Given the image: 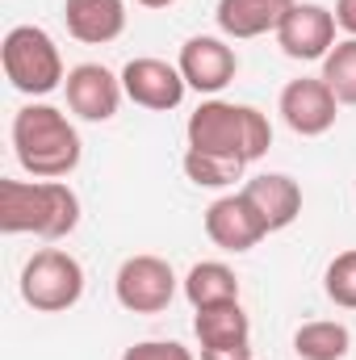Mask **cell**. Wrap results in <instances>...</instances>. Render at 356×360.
Listing matches in <instances>:
<instances>
[{
	"mask_svg": "<svg viewBox=\"0 0 356 360\" xmlns=\"http://www.w3.org/2000/svg\"><path fill=\"white\" fill-rule=\"evenodd\" d=\"M13 155L34 180H63L80 168L84 143L63 109L30 101L13 113Z\"/></svg>",
	"mask_w": 356,
	"mask_h": 360,
	"instance_id": "6da1fadb",
	"label": "cell"
},
{
	"mask_svg": "<svg viewBox=\"0 0 356 360\" xmlns=\"http://www.w3.org/2000/svg\"><path fill=\"white\" fill-rule=\"evenodd\" d=\"M80 226V197L68 180H0V231L68 239Z\"/></svg>",
	"mask_w": 356,
	"mask_h": 360,
	"instance_id": "7a4b0ae2",
	"label": "cell"
},
{
	"mask_svg": "<svg viewBox=\"0 0 356 360\" xmlns=\"http://www.w3.org/2000/svg\"><path fill=\"white\" fill-rule=\"evenodd\" d=\"M184 139L193 151H210V155H231L239 164H256L272 147V126L256 105H235V101H201L189 122H184Z\"/></svg>",
	"mask_w": 356,
	"mask_h": 360,
	"instance_id": "3957f363",
	"label": "cell"
},
{
	"mask_svg": "<svg viewBox=\"0 0 356 360\" xmlns=\"http://www.w3.org/2000/svg\"><path fill=\"white\" fill-rule=\"evenodd\" d=\"M0 63L8 84L25 96H46L68 80L63 55L42 25H13L0 42Z\"/></svg>",
	"mask_w": 356,
	"mask_h": 360,
	"instance_id": "277c9868",
	"label": "cell"
},
{
	"mask_svg": "<svg viewBox=\"0 0 356 360\" xmlns=\"http://www.w3.org/2000/svg\"><path fill=\"white\" fill-rule=\"evenodd\" d=\"M84 297V264L63 248H42L21 269V302L38 314H63Z\"/></svg>",
	"mask_w": 356,
	"mask_h": 360,
	"instance_id": "5b68a950",
	"label": "cell"
},
{
	"mask_svg": "<svg viewBox=\"0 0 356 360\" xmlns=\"http://www.w3.org/2000/svg\"><path fill=\"white\" fill-rule=\"evenodd\" d=\"M113 297L130 314H164L177 297V272L160 256H130L113 276Z\"/></svg>",
	"mask_w": 356,
	"mask_h": 360,
	"instance_id": "8992f818",
	"label": "cell"
},
{
	"mask_svg": "<svg viewBox=\"0 0 356 360\" xmlns=\"http://www.w3.org/2000/svg\"><path fill=\"white\" fill-rule=\"evenodd\" d=\"M336 13L327 4H314V0H298L285 21L276 25V46L298 59V63H314V59H327L331 46H336Z\"/></svg>",
	"mask_w": 356,
	"mask_h": 360,
	"instance_id": "52a82bcc",
	"label": "cell"
},
{
	"mask_svg": "<svg viewBox=\"0 0 356 360\" xmlns=\"http://www.w3.org/2000/svg\"><path fill=\"white\" fill-rule=\"evenodd\" d=\"M276 113H281V122H285L293 134L319 139V134H327V130L336 126L340 101H336V92L327 89L323 76H302V80H289V84L281 89Z\"/></svg>",
	"mask_w": 356,
	"mask_h": 360,
	"instance_id": "ba28073f",
	"label": "cell"
},
{
	"mask_svg": "<svg viewBox=\"0 0 356 360\" xmlns=\"http://www.w3.org/2000/svg\"><path fill=\"white\" fill-rule=\"evenodd\" d=\"M177 68H180L184 84H189L193 92H201V96H218V92L235 80V72H239V55H235V46H231L227 38L197 34V38H189V42L180 46Z\"/></svg>",
	"mask_w": 356,
	"mask_h": 360,
	"instance_id": "9c48e42d",
	"label": "cell"
},
{
	"mask_svg": "<svg viewBox=\"0 0 356 360\" xmlns=\"http://www.w3.org/2000/svg\"><path fill=\"white\" fill-rule=\"evenodd\" d=\"M205 235H210L214 248H222L231 256H243V252H252L265 239L268 226H265V218L256 214V205L243 197V188H239V193H227V197L210 201V210H205Z\"/></svg>",
	"mask_w": 356,
	"mask_h": 360,
	"instance_id": "30bf717a",
	"label": "cell"
},
{
	"mask_svg": "<svg viewBox=\"0 0 356 360\" xmlns=\"http://www.w3.org/2000/svg\"><path fill=\"white\" fill-rule=\"evenodd\" d=\"M122 89H126V96L134 105H143L151 113H168V109H177L184 101L189 84H184L177 63L155 59V55H139V59H130L122 68Z\"/></svg>",
	"mask_w": 356,
	"mask_h": 360,
	"instance_id": "8fae6325",
	"label": "cell"
},
{
	"mask_svg": "<svg viewBox=\"0 0 356 360\" xmlns=\"http://www.w3.org/2000/svg\"><path fill=\"white\" fill-rule=\"evenodd\" d=\"M63 92H68V109L84 122H109L117 109H122V76H113L105 63H80L68 72L63 80Z\"/></svg>",
	"mask_w": 356,
	"mask_h": 360,
	"instance_id": "7c38bea8",
	"label": "cell"
},
{
	"mask_svg": "<svg viewBox=\"0 0 356 360\" xmlns=\"http://www.w3.org/2000/svg\"><path fill=\"white\" fill-rule=\"evenodd\" d=\"M243 197H248V201L256 205V214L265 218L268 235L293 226L298 214H302V184L293 176H285V172H260V176H252L243 184Z\"/></svg>",
	"mask_w": 356,
	"mask_h": 360,
	"instance_id": "4fadbf2b",
	"label": "cell"
},
{
	"mask_svg": "<svg viewBox=\"0 0 356 360\" xmlns=\"http://www.w3.org/2000/svg\"><path fill=\"white\" fill-rule=\"evenodd\" d=\"M68 34L84 46L117 42L126 30V0H63Z\"/></svg>",
	"mask_w": 356,
	"mask_h": 360,
	"instance_id": "5bb4252c",
	"label": "cell"
},
{
	"mask_svg": "<svg viewBox=\"0 0 356 360\" xmlns=\"http://www.w3.org/2000/svg\"><path fill=\"white\" fill-rule=\"evenodd\" d=\"M293 4L298 0H218L214 21L227 38H260V34H276V25Z\"/></svg>",
	"mask_w": 356,
	"mask_h": 360,
	"instance_id": "9a60e30c",
	"label": "cell"
},
{
	"mask_svg": "<svg viewBox=\"0 0 356 360\" xmlns=\"http://www.w3.org/2000/svg\"><path fill=\"white\" fill-rule=\"evenodd\" d=\"M193 335L197 348H252V319L239 302L205 306L193 314Z\"/></svg>",
	"mask_w": 356,
	"mask_h": 360,
	"instance_id": "2e32d148",
	"label": "cell"
},
{
	"mask_svg": "<svg viewBox=\"0 0 356 360\" xmlns=\"http://www.w3.org/2000/svg\"><path fill=\"white\" fill-rule=\"evenodd\" d=\"M180 289H184V297H189L193 310L222 306V302H239V276H235L231 264H222V260H201V264H193L189 276L180 281Z\"/></svg>",
	"mask_w": 356,
	"mask_h": 360,
	"instance_id": "e0dca14e",
	"label": "cell"
},
{
	"mask_svg": "<svg viewBox=\"0 0 356 360\" xmlns=\"http://www.w3.org/2000/svg\"><path fill=\"white\" fill-rule=\"evenodd\" d=\"M352 348V331L336 319H314L293 331V352L298 360H344Z\"/></svg>",
	"mask_w": 356,
	"mask_h": 360,
	"instance_id": "ac0fdd59",
	"label": "cell"
},
{
	"mask_svg": "<svg viewBox=\"0 0 356 360\" xmlns=\"http://www.w3.org/2000/svg\"><path fill=\"white\" fill-rule=\"evenodd\" d=\"M184 176L193 180L197 188H231L235 180L243 176V168L248 164H239V160H231V155H210V151H193V147H184Z\"/></svg>",
	"mask_w": 356,
	"mask_h": 360,
	"instance_id": "d6986e66",
	"label": "cell"
},
{
	"mask_svg": "<svg viewBox=\"0 0 356 360\" xmlns=\"http://www.w3.org/2000/svg\"><path fill=\"white\" fill-rule=\"evenodd\" d=\"M323 80L340 105H356V38H344L323 59Z\"/></svg>",
	"mask_w": 356,
	"mask_h": 360,
	"instance_id": "ffe728a7",
	"label": "cell"
},
{
	"mask_svg": "<svg viewBox=\"0 0 356 360\" xmlns=\"http://www.w3.org/2000/svg\"><path fill=\"white\" fill-rule=\"evenodd\" d=\"M323 293L340 306V310H356V248L340 252L327 272H323Z\"/></svg>",
	"mask_w": 356,
	"mask_h": 360,
	"instance_id": "44dd1931",
	"label": "cell"
},
{
	"mask_svg": "<svg viewBox=\"0 0 356 360\" xmlns=\"http://www.w3.org/2000/svg\"><path fill=\"white\" fill-rule=\"evenodd\" d=\"M122 360H193V352L177 340H143V344H130Z\"/></svg>",
	"mask_w": 356,
	"mask_h": 360,
	"instance_id": "7402d4cb",
	"label": "cell"
},
{
	"mask_svg": "<svg viewBox=\"0 0 356 360\" xmlns=\"http://www.w3.org/2000/svg\"><path fill=\"white\" fill-rule=\"evenodd\" d=\"M336 25L348 34V38H356V0H336Z\"/></svg>",
	"mask_w": 356,
	"mask_h": 360,
	"instance_id": "603a6c76",
	"label": "cell"
},
{
	"mask_svg": "<svg viewBox=\"0 0 356 360\" xmlns=\"http://www.w3.org/2000/svg\"><path fill=\"white\" fill-rule=\"evenodd\" d=\"M201 360H252V348H201Z\"/></svg>",
	"mask_w": 356,
	"mask_h": 360,
	"instance_id": "cb8c5ba5",
	"label": "cell"
},
{
	"mask_svg": "<svg viewBox=\"0 0 356 360\" xmlns=\"http://www.w3.org/2000/svg\"><path fill=\"white\" fill-rule=\"evenodd\" d=\"M134 4H143V8H168V4H177V0H134Z\"/></svg>",
	"mask_w": 356,
	"mask_h": 360,
	"instance_id": "d4e9b609",
	"label": "cell"
}]
</instances>
